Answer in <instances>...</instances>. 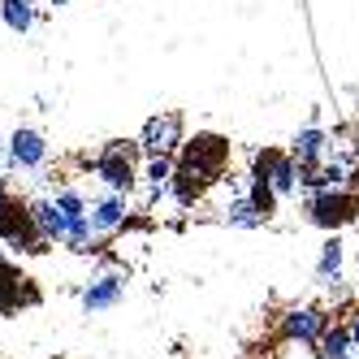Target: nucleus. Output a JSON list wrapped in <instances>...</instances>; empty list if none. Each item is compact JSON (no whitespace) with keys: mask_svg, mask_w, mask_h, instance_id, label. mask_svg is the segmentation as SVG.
<instances>
[{"mask_svg":"<svg viewBox=\"0 0 359 359\" xmlns=\"http://www.w3.org/2000/svg\"><path fill=\"white\" fill-rule=\"evenodd\" d=\"M121 290H126V277H117V273L95 277L91 286L83 290V312H109V307H117Z\"/></svg>","mask_w":359,"mask_h":359,"instance_id":"1a4fd4ad","label":"nucleus"},{"mask_svg":"<svg viewBox=\"0 0 359 359\" xmlns=\"http://www.w3.org/2000/svg\"><path fill=\"white\" fill-rule=\"evenodd\" d=\"M5 187H9V177H0V195H5Z\"/></svg>","mask_w":359,"mask_h":359,"instance_id":"9b49d317","label":"nucleus"},{"mask_svg":"<svg viewBox=\"0 0 359 359\" xmlns=\"http://www.w3.org/2000/svg\"><path fill=\"white\" fill-rule=\"evenodd\" d=\"M0 18H5V27L13 35H27L35 27V9H31V0H0Z\"/></svg>","mask_w":359,"mask_h":359,"instance_id":"9d476101","label":"nucleus"},{"mask_svg":"<svg viewBox=\"0 0 359 359\" xmlns=\"http://www.w3.org/2000/svg\"><path fill=\"white\" fill-rule=\"evenodd\" d=\"M48 5H65V0H48Z\"/></svg>","mask_w":359,"mask_h":359,"instance_id":"f8f14e48","label":"nucleus"},{"mask_svg":"<svg viewBox=\"0 0 359 359\" xmlns=\"http://www.w3.org/2000/svg\"><path fill=\"white\" fill-rule=\"evenodd\" d=\"M126 212H130V203H126L121 191H104L100 199H91V225H95V238L100 234H113V229L126 225Z\"/></svg>","mask_w":359,"mask_h":359,"instance_id":"6e6552de","label":"nucleus"},{"mask_svg":"<svg viewBox=\"0 0 359 359\" xmlns=\"http://www.w3.org/2000/svg\"><path fill=\"white\" fill-rule=\"evenodd\" d=\"M5 156H9V169L35 173L48 161V139L39 130H31V126H18V130L9 135V143H5Z\"/></svg>","mask_w":359,"mask_h":359,"instance_id":"39448f33","label":"nucleus"},{"mask_svg":"<svg viewBox=\"0 0 359 359\" xmlns=\"http://www.w3.org/2000/svg\"><path fill=\"white\" fill-rule=\"evenodd\" d=\"M0 243L13 247V251H48V238L39 234L31 199H22L9 187H5V195H0Z\"/></svg>","mask_w":359,"mask_h":359,"instance_id":"f03ea898","label":"nucleus"},{"mask_svg":"<svg viewBox=\"0 0 359 359\" xmlns=\"http://www.w3.org/2000/svg\"><path fill=\"white\" fill-rule=\"evenodd\" d=\"M31 208H35L39 234L48 238V247H65V243H69V229H74L69 212L61 208V203H57L53 195H39V199H31Z\"/></svg>","mask_w":359,"mask_h":359,"instance_id":"423d86ee","label":"nucleus"},{"mask_svg":"<svg viewBox=\"0 0 359 359\" xmlns=\"http://www.w3.org/2000/svg\"><path fill=\"white\" fill-rule=\"evenodd\" d=\"M187 143L182 139V117L177 113H165V117H151L147 130H143V147L151 151V156H169V147Z\"/></svg>","mask_w":359,"mask_h":359,"instance_id":"0eeeda50","label":"nucleus"},{"mask_svg":"<svg viewBox=\"0 0 359 359\" xmlns=\"http://www.w3.org/2000/svg\"><path fill=\"white\" fill-rule=\"evenodd\" d=\"M91 169H95L100 182H104V191L130 195L135 177H139V169H135V147H130V143H121V139H113V143H104V147L95 151Z\"/></svg>","mask_w":359,"mask_h":359,"instance_id":"7ed1b4c3","label":"nucleus"},{"mask_svg":"<svg viewBox=\"0 0 359 359\" xmlns=\"http://www.w3.org/2000/svg\"><path fill=\"white\" fill-rule=\"evenodd\" d=\"M27 303H39V294L31 290V277L9 260L5 243H0V316H13L18 307H27Z\"/></svg>","mask_w":359,"mask_h":359,"instance_id":"20e7f679","label":"nucleus"},{"mask_svg":"<svg viewBox=\"0 0 359 359\" xmlns=\"http://www.w3.org/2000/svg\"><path fill=\"white\" fill-rule=\"evenodd\" d=\"M229 165V143L217 139V135H195L187 139L182 147V156H177L173 165V195L182 208H191L195 199H203V191H208L212 182H221V173Z\"/></svg>","mask_w":359,"mask_h":359,"instance_id":"f257e3e1","label":"nucleus"}]
</instances>
